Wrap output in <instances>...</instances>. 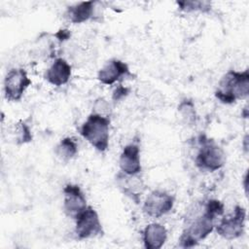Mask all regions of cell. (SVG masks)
I'll list each match as a JSON object with an SVG mask.
<instances>
[{"label": "cell", "instance_id": "6da1fadb", "mask_svg": "<svg viewBox=\"0 0 249 249\" xmlns=\"http://www.w3.org/2000/svg\"><path fill=\"white\" fill-rule=\"evenodd\" d=\"M224 213V205L221 201L210 199L207 201L204 212L196 217L189 226L183 231L179 242L180 246L189 248L196 245L199 241L207 237V235L214 230V221L216 216Z\"/></svg>", "mask_w": 249, "mask_h": 249}, {"label": "cell", "instance_id": "7a4b0ae2", "mask_svg": "<svg viewBox=\"0 0 249 249\" xmlns=\"http://www.w3.org/2000/svg\"><path fill=\"white\" fill-rule=\"evenodd\" d=\"M249 92V73L248 70L243 72L229 71L223 76L215 96L223 103L231 104L237 99H243Z\"/></svg>", "mask_w": 249, "mask_h": 249}, {"label": "cell", "instance_id": "3957f363", "mask_svg": "<svg viewBox=\"0 0 249 249\" xmlns=\"http://www.w3.org/2000/svg\"><path fill=\"white\" fill-rule=\"evenodd\" d=\"M109 125L108 117L92 113L82 125L81 134L96 150L104 152L109 145Z\"/></svg>", "mask_w": 249, "mask_h": 249}, {"label": "cell", "instance_id": "277c9868", "mask_svg": "<svg viewBox=\"0 0 249 249\" xmlns=\"http://www.w3.org/2000/svg\"><path fill=\"white\" fill-rule=\"evenodd\" d=\"M200 148L196 158V164L198 168L207 171L220 169L226 161V155L213 140L200 136Z\"/></svg>", "mask_w": 249, "mask_h": 249}, {"label": "cell", "instance_id": "5b68a950", "mask_svg": "<svg viewBox=\"0 0 249 249\" xmlns=\"http://www.w3.org/2000/svg\"><path fill=\"white\" fill-rule=\"evenodd\" d=\"M75 220V233L79 239L92 238L103 233L99 216L91 206H87Z\"/></svg>", "mask_w": 249, "mask_h": 249}, {"label": "cell", "instance_id": "8992f818", "mask_svg": "<svg viewBox=\"0 0 249 249\" xmlns=\"http://www.w3.org/2000/svg\"><path fill=\"white\" fill-rule=\"evenodd\" d=\"M246 219V210L236 205L233 213L224 217L216 227L217 233L225 239L232 240L241 236L244 232V223Z\"/></svg>", "mask_w": 249, "mask_h": 249}, {"label": "cell", "instance_id": "52a82bcc", "mask_svg": "<svg viewBox=\"0 0 249 249\" xmlns=\"http://www.w3.org/2000/svg\"><path fill=\"white\" fill-rule=\"evenodd\" d=\"M31 85V80L28 78L24 69L10 70L4 81L5 96L9 101H18L22 97L26 89Z\"/></svg>", "mask_w": 249, "mask_h": 249}, {"label": "cell", "instance_id": "ba28073f", "mask_svg": "<svg viewBox=\"0 0 249 249\" xmlns=\"http://www.w3.org/2000/svg\"><path fill=\"white\" fill-rule=\"evenodd\" d=\"M174 205V197L164 192L154 191L146 198L143 211L152 218H160L168 213Z\"/></svg>", "mask_w": 249, "mask_h": 249}, {"label": "cell", "instance_id": "9c48e42d", "mask_svg": "<svg viewBox=\"0 0 249 249\" xmlns=\"http://www.w3.org/2000/svg\"><path fill=\"white\" fill-rule=\"evenodd\" d=\"M64 211L70 218L76 219L87 208V199L80 187L68 184L63 189Z\"/></svg>", "mask_w": 249, "mask_h": 249}, {"label": "cell", "instance_id": "30bf717a", "mask_svg": "<svg viewBox=\"0 0 249 249\" xmlns=\"http://www.w3.org/2000/svg\"><path fill=\"white\" fill-rule=\"evenodd\" d=\"M120 168L126 175H136L141 171L140 149L136 144L126 145L120 157Z\"/></svg>", "mask_w": 249, "mask_h": 249}, {"label": "cell", "instance_id": "8fae6325", "mask_svg": "<svg viewBox=\"0 0 249 249\" xmlns=\"http://www.w3.org/2000/svg\"><path fill=\"white\" fill-rule=\"evenodd\" d=\"M129 74L128 66L116 58L110 59L105 63V65L99 70L97 79L104 85H113L121 77Z\"/></svg>", "mask_w": 249, "mask_h": 249}, {"label": "cell", "instance_id": "7c38bea8", "mask_svg": "<svg viewBox=\"0 0 249 249\" xmlns=\"http://www.w3.org/2000/svg\"><path fill=\"white\" fill-rule=\"evenodd\" d=\"M71 76V66L63 58H56L46 72V80L56 87L66 84Z\"/></svg>", "mask_w": 249, "mask_h": 249}, {"label": "cell", "instance_id": "4fadbf2b", "mask_svg": "<svg viewBox=\"0 0 249 249\" xmlns=\"http://www.w3.org/2000/svg\"><path fill=\"white\" fill-rule=\"evenodd\" d=\"M167 238L166 229L158 223L148 225L143 231V242L147 249H160Z\"/></svg>", "mask_w": 249, "mask_h": 249}, {"label": "cell", "instance_id": "5bb4252c", "mask_svg": "<svg viewBox=\"0 0 249 249\" xmlns=\"http://www.w3.org/2000/svg\"><path fill=\"white\" fill-rule=\"evenodd\" d=\"M93 1L81 2L71 6L67 10V18L73 23H82L89 20L93 15Z\"/></svg>", "mask_w": 249, "mask_h": 249}, {"label": "cell", "instance_id": "9a60e30c", "mask_svg": "<svg viewBox=\"0 0 249 249\" xmlns=\"http://www.w3.org/2000/svg\"><path fill=\"white\" fill-rule=\"evenodd\" d=\"M120 178V188L123 189L124 195L130 196L131 199L135 200L136 203L139 201V196L142 193L143 184L139 178H136L135 175H126L119 174Z\"/></svg>", "mask_w": 249, "mask_h": 249}, {"label": "cell", "instance_id": "2e32d148", "mask_svg": "<svg viewBox=\"0 0 249 249\" xmlns=\"http://www.w3.org/2000/svg\"><path fill=\"white\" fill-rule=\"evenodd\" d=\"M77 152L78 146L76 142L70 137H65L61 139L55 148V154L63 160H68L74 158Z\"/></svg>", "mask_w": 249, "mask_h": 249}, {"label": "cell", "instance_id": "e0dca14e", "mask_svg": "<svg viewBox=\"0 0 249 249\" xmlns=\"http://www.w3.org/2000/svg\"><path fill=\"white\" fill-rule=\"evenodd\" d=\"M179 114L187 124H194L196 121V113L192 100L184 99L178 106Z\"/></svg>", "mask_w": 249, "mask_h": 249}, {"label": "cell", "instance_id": "ac0fdd59", "mask_svg": "<svg viewBox=\"0 0 249 249\" xmlns=\"http://www.w3.org/2000/svg\"><path fill=\"white\" fill-rule=\"evenodd\" d=\"M180 10L186 12H193V11H200V12H207L210 10L211 4L207 1H181L177 2Z\"/></svg>", "mask_w": 249, "mask_h": 249}, {"label": "cell", "instance_id": "d6986e66", "mask_svg": "<svg viewBox=\"0 0 249 249\" xmlns=\"http://www.w3.org/2000/svg\"><path fill=\"white\" fill-rule=\"evenodd\" d=\"M16 138H17L18 144L28 143L32 140L31 130L25 123L20 122L19 124H18V126L16 129Z\"/></svg>", "mask_w": 249, "mask_h": 249}, {"label": "cell", "instance_id": "ffe728a7", "mask_svg": "<svg viewBox=\"0 0 249 249\" xmlns=\"http://www.w3.org/2000/svg\"><path fill=\"white\" fill-rule=\"evenodd\" d=\"M93 110H94L93 113H95V114H98V115H101L104 117H109L110 105L104 98H98L94 102Z\"/></svg>", "mask_w": 249, "mask_h": 249}, {"label": "cell", "instance_id": "44dd1931", "mask_svg": "<svg viewBox=\"0 0 249 249\" xmlns=\"http://www.w3.org/2000/svg\"><path fill=\"white\" fill-rule=\"evenodd\" d=\"M129 92V89L125 87H123V86H119L113 92V100L114 101H119L121 100L122 98H124V96L127 95V93Z\"/></svg>", "mask_w": 249, "mask_h": 249}, {"label": "cell", "instance_id": "7402d4cb", "mask_svg": "<svg viewBox=\"0 0 249 249\" xmlns=\"http://www.w3.org/2000/svg\"><path fill=\"white\" fill-rule=\"evenodd\" d=\"M55 37L60 40V41H64V40H67L69 37H70V32L69 30L67 29H62V30H59L56 34H55Z\"/></svg>", "mask_w": 249, "mask_h": 249}, {"label": "cell", "instance_id": "603a6c76", "mask_svg": "<svg viewBox=\"0 0 249 249\" xmlns=\"http://www.w3.org/2000/svg\"><path fill=\"white\" fill-rule=\"evenodd\" d=\"M244 180H245V182L247 181V174L245 175V178H244ZM245 189H247V185H246V184H245Z\"/></svg>", "mask_w": 249, "mask_h": 249}]
</instances>
